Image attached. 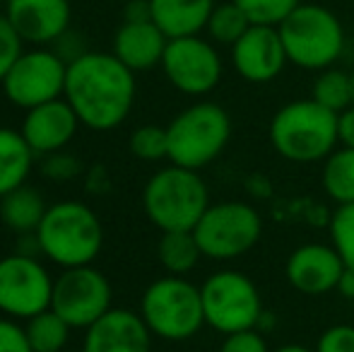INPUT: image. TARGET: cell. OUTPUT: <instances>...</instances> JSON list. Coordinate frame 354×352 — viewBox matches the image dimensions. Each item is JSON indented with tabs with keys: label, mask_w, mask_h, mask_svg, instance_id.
<instances>
[{
	"label": "cell",
	"mask_w": 354,
	"mask_h": 352,
	"mask_svg": "<svg viewBox=\"0 0 354 352\" xmlns=\"http://www.w3.org/2000/svg\"><path fill=\"white\" fill-rule=\"evenodd\" d=\"M136 73L113 53L87 51L68 63L66 102L89 131L106 133L126 123L136 104Z\"/></svg>",
	"instance_id": "cell-1"
},
{
	"label": "cell",
	"mask_w": 354,
	"mask_h": 352,
	"mask_svg": "<svg viewBox=\"0 0 354 352\" xmlns=\"http://www.w3.org/2000/svg\"><path fill=\"white\" fill-rule=\"evenodd\" d=\"M41 256L61 268L92 266L104 246L99 215L82 201H61L48 205L37 230Z\"/></svg>",
	"instance_id": "cell-2"
},
{
	"label": "cell",
	"mask_w": 354,
	"mask_h": 352,
	"mask_svg": "<svg viewBox=\"0 0 354 352\" xmlns=\"http://www.w3.org/2000/svg\"><path fill=\"white\" fill-rule=\"evenodd\" d=\"M272 150L287 162H323L337 147V113L313 99L284 104L268 128Z\"/></svg>",
	"instance_id": "cell-3"
},
{
	"label": "cell",
	"mask_w": 354,
	"mask_h": 352,
	"mask_svg": "<svg viewBox=\"0 0 354 352\" xmlns=\"http://www.w3.org/2000/svg\"><path fill=\"white\" fill-rule=\"evenodd\" d=\"M207 207L210 191L196 169L169 165L154 172L142 188V210L159 232H193Z\"/></svg>",
	"instance_id": "cell-4"
},
{
	"label": "cell",
	"mask_w": 354,
	"mask_h": 352,
	"mask_svg": "<svg viewBox=\"0 0 354 352\" xmlns=\"http://www.w3.org/2000/svg\"><path fill=\"white\" fill-rule=\"evenodd\" d=\"M280 37L289 63L301 71H326L345 51V27L333 10L301 3L280 24Z\"/></svg>",
	"instance_id": "cell-5"
},
{
	"label": "cell",
	"mask_w": 354,
	"mask_h": 352,
	"mask_svg": "<svg viewBox=\"0 0 354 352\" xmlns=\"http://www.w3.org/2000/svg\"><path fill=\"white\" fill-rule=\"evenodd\" d=\"M140 316L154 338L183 343L205 326L201 287L181 275L157 277L140 297Z\"/></svg>",
	"instance_id": "cell-6"
},
{
	"label": "cell",
	"mask_w": 354,
	"mask_h": 352,
	"mask_svg": "<svg viewBox=\"0 0 354 352\" xmlns=\"http://www.w3.org/2000/svg\"><path fill=\"white\" fill-rule=\"evenodd\" d=\"M169 162L201 172L212 165L232 140V116L214 102L186 106L167 126Z\"/></svg>",
	"instance_id": "cell-7"
},
{
	"label": "cell",
	"mask_w": 354,
	"mask_h": 352,
	"mask_svg": "<svg viewBox=\"0 0 354 352\" xmlns=\"http://www.w3.org/2000/svg\"><path fill=\"white\" fill-rule=\"evenodd\" d=\"M205 326L222 335L258 328L266 311L258 285L241 270L224 268L205 277L201 285Z\"/></svg>",
	"instance_id": "cell-8"
},
{
	"label": "cell",
	"mask_w": 354,
	"mask_h": 352,
	"mask_svg": "<svg viewBox=\"0 0 354 352\" xmlns=\"http://www.w3.org/2000/svg\"><path fill=\"white\" fill-rule=\"evenodd\" d=\"M203 259L234 261L261 241L263 220L261 212L243 201L210 203L198 225L193 227Z\"/></svg>",
	"instance_id": "cell-9"
},
{
	"label": "cell",
	"mask_w": 354,
	"mask_h": 352,
	"mask_svg": "<svg viewBox=\"0 0 354 352\" xmlns=\"http://www.w3.org/2000/svg\"><path fill=\"white\" fill-rule=\"evenodd\" d=\"M113 306V290L109 277L94 266L63 268L53 280L51 309L75 331H87Z\"/></svg>",
	"instance_id": "cell-10"
},
{
	"label": "cell",
	"mask_w": 354,
	"mask_h": 352,
	"mask_svg": "<svg viewBox=\"0 0 354 352\" xmlns=\"http://www.w3.org/2000/svg\"><path fill=\"white\" fill-rule=\"evenodd\" d=\"M66 77L68 63L53 48H32L22 51L0 87L10 104L29 111L39 104L61 99L66 92Z\"/></svg>",
	"instance_id": "cell-11"
},
{
	"label": "cell",
	"mask_w": 354,
	"mask_h": 352,
	"mask_svg": "<svg viewBox=\"0 0 354 352\" xmlns=\"http://www.w3.org/2000/svg\"><path fill=\"white\" fill-rule=\"evenodd\" d=\"M53 280L37 256L12 254L0 259V314L27 321L51 309Z\"/></svg>",
	"instance_id": "cell-12"
},
{
	"label": "cell",
	"mask_w": 354,
	"mask_h": 352,
	"mask_svg": "<svg viewBox=\"0 0 354 352\" xmlns=\"http://www.w3.org/2000/svg\"><path fill=\"white\" fill-rule=\"evenodd\" d=\"M162 71L174 89L188 97H203L219 85L224 66L212 41L196 34V37L169 39Z\"/></svg>",
	"instance_id": "cell-13"
},
{
	"label": "cell",
	"mask_w": 354,
	"mask_h": 352,
	"mask_svg": "<svg viewBox=\"0 0 354 352\" xmlns=\"http://www.w3.org/2000/svg\"><path fill=\"white\" fill-rule=\"evenodd\" d=\"M232 63L239 75L253 85L280 77L289 63L280 29L270 24H251L248 32L232 46Z\"/></svg>",
	"instance_id": "cell-14"
},
{
	"label": "cell",
	"mask_w": 354,
	"mask_h": 352,
	"mask_svg": "<svg viewBox=\"0 0 354 352\" xmlns=\"http://www.w3.org/2000/svg\"><path fill=\"white\" fill-rule=\"evenodd\" d=\"M345 268V261L335 246L311 241V244L297 246L289 254L284 263V277L292 290L308 297H321L335 290Z\"/></svg>",
	"instance_id": "cell-15"
},
{
	"label": "cell",
	"mask_w": 354,
	"mask_h": 352,
	"mask_svg": "<svg viewBox=\"0 0 354 352\" xmlns=\"http://www.w3.org/2000/svg\"><path fill=\"white\" fill-rule=\"evenodd\" d=\"M5 17L24 44H56L71 29V0H8Z\"/></svg>",
	"instance_id": "cell-16"
},
{
	"label": "cell",
	"mask_w": 354,
	"mask_h": 352,
	"mask_svg": "<svg viewBox=\"0 0 354 352\" xmlns=\"http://www.w3.org/2000/svg\"><path fill=\"white\" fill-rule=\"evenodd\" d=\"M152 338L140 311L111 306L84 331L82 352H152Z\"/></svg>",
	"instance_id": "cell-17"
},
{
	"label": "cell",
	"mask_w": 354,
	"mask_h": 352,
	"mask_svg": "<svg viewBox=\"0 0 354 352\" xmlns=\"http://www.w3.org/2000/svg\"><path fill=\"white\" fill-rule=\"evenodd\" d=\"M80 126L82 123H80L77 113L66 102V97H61L29 109L24 113L19 133L24 136L27 145L34 150V155L44 157V155H51V152L66 150Z\"/></svg>",
	"instance_id": "cell-18"
},
{
	"label": "cell",
	"mask_w": 354,
	"mask_h": 352,
	"mask_svg": "<svg viewBox=\"0 0 354 352\" xmlns=\"http://www.w3.org/2000/svg\"><path fill=\"white\" fill-rule=\"evenodd\" d=\"M169 37L152 22H123L113 37V56L133 73H145L162 66Z\"/></svg>",
	"instance_id": "cell-19"
},
{
	"label": "cell",
	"mask_w": 354,
	"mask_h": 352,
	"mask_svg": "<svg viewBox=\"0 0 354 352\" xmlns=\"http://www.w3.org/2000/svg\"><path fill=\"white\" fill-rule=\"evenodd\" d=\"M152 22L169 39L196 37L207 27L214 0H149Z\"/></svg>",
	"instance_id": "cell-20"
},
{
	"label": "cell",
	"mask_w": 354,
	"mask_h": 352,
	"mask_svg": "<svg viewBox=\"0 0 354 352\" xmlns=\"http://www.w3.org/2000/svg\"><path fill=\"white\" fill-rule=\"evenodd\" d=\"M48 205L41 191L32 186H19L0 198V220L15 234H34L46 215Z\"/></svg>",
	"instance_id": "cell-21"
},
{
	"label": "cell",
	"mask_w": 354,
	"mask_h": 352,
	"mask_svg": "<svg viewBox=\"0 0 354 352\" xmlns=\"http://www.w3.org/2000/svg\"><path fill=\"white\" fill-rule=\"evenodd\" d=\"M34 167V150L15 128L0 126V198L24 186Z\"/></svg>",
	"instance_id": "cell-22"
},
{
	"label": "cell",
	"mask_w": 354,
	"mask_h": 352,
	"mask_svg": "<svg viewBox=\"0 0 354 352\" xmlns=\"http://www.w3.org/2000/svg\"><path fill=\"white\" fill-rule=\"evenodd\" d=\"M157 259L167 275H188L198 268L203 251L196 241V234L188 230L181 232H162L157 244Z\"/></svg>",
	"instance_id": "cell-23"
},
{
	"label": "cell",
	"mask_w": 354,
	"mask_h": 352,
	"mask_svg": "<svg viewBox=\"0 0 354 352\" xmlns=\"http://www.w3.org/2000/svg\"><path fill=\"white\" fill-rule=\"evenodd\" d=\"M321 186L326 196L335 205H350L354 203V150L337 145L330 155L323 160Z\"/></svg>",
	"instance_id": "cell-24"
},
{
	"label": "cell",
	"mask_w": 354,
	"mask_h": 352,
	"mask_svg": "<svg viewBox=\"0 0 354 352\" xmlns=\"http://www.w3.org/2000/svg\"><path fill=\"white\" fill-rule=\"evenodd\" d=\"M71 326L66 319L56 314L53 309H46L41 314L32 316L24 324V333L34 352H61L68 348L71 340Z\"/></svg>",
	"instance_id": "cell-25"
},
{
	"label": "cell",
	"mask_w": 354,
	"mask_h": 352,
	"mask_svg": "<svg viewBox=\"0 0 354 352\" xmlns=\"http://www.w3.org/2000/svg\"><path fill=\"white\" fill-rule=\"evenodd\" d=\"M311 99L333 113L345 111L347 106H352L350 73L337 71V68H326V71H321L316 80H313Z\"/></svg>",
	"instance_id": "cell-26"
},
{
	"label": "cell",
	"mask_w": 354,
	"mask_h": 352,
	"mask_svg": "<svg viewBox=\"0 0 354 352\" xmlns=\"http://www.w3.org/2000/svg\"><path fill=\"white\" fill-rule=\"evenodd\" d=\"M251 19L248 15L239 8L234 0L229 3H222V5H214L210 19H207V34L214 44H224V46H234L243 34L248 32L251 27Z\"/></svg>",
	"instance_id": "cell-27"
},
{
	"label": "cell",
	"mask_w": 354,
	"mask_h": 352,
	"mask_svg": "<svg viewBox=\"0 0 354 352\" xmlns=\"http://www.w3.org/2000/svg\"><path fill=\"white\" fill-rule=\"evenodd\" d=\"M131 152L142 162L169 160V136L162 126H140L131 136Z\"/></svg>",
	"instance_id": "cell-28"
},
{
	"label": "cell",
	"mask_w": 354,
	"mask_h": 352,
	"mask_svg": "<svg viewBox=\"0 0 354 352\" xmlns=\"http://www.w3.org/2000/svg\"><path fill=\"white\" fill-rule=\"evenodd\" d=\"M330 244L337 249L347 268H354V203L337 205L330 217Z\"/></svg>",
	"instance_id": "cell-29"
},
{
	"label": "cell",
	"mask_w": 354,
	"mask_h": 352,
	"mask_svg": "<svg viewBox=\"0 0 354 352\" xmlns=\"http://www.w3.org/2000/svg\"><path fill=\"white\" fill-rule=\"evenodd\" d=\"M253 24H270L277 27L292 10L301 5V0H234Z\"/></svg>",
	"instance_id": "cell-30"
},
{
	"label": "cell",
	"mask_w": 354,
	"mask_h": 352,
	"mask_svg": "<svg viewBox=\"0 0 354 352\" xmlns=\"http://www.w3.org/2000/svg\"><path fill=\"white\" fill-rule=\"evenodd\" d=\"M41 174L44 178H48V181H53V183H68L82 174V162H80V157L73 155V152H66V150L51 152V155H44Z\"/></svg>",
	"instance_id": "cell-31"
},
{
	"label": "cell",
	"mask_w": 354,
	"mask_h": 352,
	"mask_svg": "<svg viewBox=\"0 0 354 352\" xmlns=\"http://www.w3.org/2000/svg\"><path fill=\"white\" fill-rule=\"evenodd\" d=\"M22 46H24L22 37L15 32L10 19L5 17V15H0V82L8 75L10 68L15 66V61L22 56V51H24Z\"/></svg>",
	"instance_id": "cell-32"
},
{
	"label": "cell",
	"mask_w": 354,
	"mask_h": 352,
	"mask_svg": "<svg viewBox=\"0 0 354 352\" xmlns=\"http://www.w3.org/2000/svg\"><path fill=\"white\" fill-rule=\"evenodd\" d=\"M219 352H272L266 340V333L258 328L239 331V333L224 335Z\"/></svg>",
	"instance_id": "cell-33"
},
{
	"label": "cell",
	"mask_w": 354,
	"mask_h": 352,
	"mask_svg": "<svg viewBox=\"0 0 354 352\" xmlns=\"http://www.w3.org/2000/svg\"><path fill=\"white\" fill-rule=\"evenodd\" d=\"M316 352H354V326L335 324L318 335Z\"/></svg>",
	"instance_id": "cell-34"
},
{
	"label": "cell",
	"mask_w": 354,
	"mask_h": 352,
	"mask_svg": "<svg viewBox=\"0 0 354 352\" xmlns=\"http://www.w3.org/2000/svg\"><path fill=\"white\" fill-rule=\"evenodd\" d=\"M0 352H34L24 333V326L8 316H0Z\"/></svg>",
	"instance_id": "cell-35"
},
{
	"label": "cell",
	"mask_w": 354,
	"mask_h": 352,
	"mask_svg": "<svg viewBox=\"0 0 354 352\" xmlns=\"http://www.w3.org/2000/svg\"><path fill=\"white\" fill-rule=\"evenodd\" d=\"M53 51L58 53V56L63 58L66 63H73V61H77L80 56H84L87 53V48H84V39H82V34H77V32H71L68 29L66 34H63L61 39H58L56 44H53Z\"/></svg>",
	"instance_id": "cell-36"
},
{
	"label": "cell",
	"mask_w": 354,
	"mask_h": 352,
	"mask_svg": "<svg viewBox=\"0 0 354 352\" xmlns=\"http://www.w3.org/2000/svg\"><path fill=\"white\" fill-rule=\"evenodd\" d=\"M84 191L89 196H104L111 191V174L104 165H92L84 174Z\"/></svg>",
	"instance_id": "cell-37"
},
{
	"label": "cell",
	"mask_w": 354,
	"mask_h": 352,
	"mask_svg": "<svg viewBox=\"0 0 354 352\" xmlns=\"http://www.w3.org/2000/svg\"><path fill=\"white\" fill-rule=\"evenodd\" d=\"M337 145L354 150V104L337 113Z\"/></svg>",
	"instance_id": "cell-38"
},
{
	"label": "cell",
	"mask_w": 354,
	"mask_h": 352,
	"mask_svg": "<svg viewBox=\"0 0 354 352\" xmlns=\"http://www.w3.org/2000/svg\"><path fill=\"white\" fill-rule=\"evenodd\" d=\"M152 19L149 0H126L123 3V22H147Z\"/></svg>",
	"instance_id": "cell-39"
},
{
	"label": "cell",
	"mask_w": 354,
	"mask_h": 352,
	"mask_svg": "<svg viewBox=\"0 0 354 352\" xmlns=\"http://www.w3.org/2000/svg\"><path fill=\"white\" fill-rule=\"evenodd\" d=\"M335 292L345 299L354 302V268H345L340 275V282H337Z\"/></svg>",
	"instance_id": "cell-40"
},
{
	"label": "cell",
	"mask_w": 354,
	"mask_h": 352,
	"mask_svg": "<svg viewBox=\"0 0 354 352\" xmlns=\"http://www.w3.org/2000/svg\"><path fill=\"white\" fill-rule=\"evenodd\" d=\"M272 352H316V350L306 348V345H299V343H287V345H280V348H275Z\"/></svg>",
	"instance_id": "cell-41"
},
{
	"label": "cell",
	"mask_w": 354,
	"mask_h": 352,
	"mask_svg": "<svg viewBox=\"0 0 354 352\" xmlns=\"http://www.w3.org/2000/svg\"><path fill=\"white\" fill-rule=\"evenodd\" d=\"M350 80H352V104H354V71L350 73Z\"/></svg>",
	"instance_id": "cell-42"
},
{
	"label": "cell",
	"mask_w": 354,
	"mask_h": 352,
	"mask_svg": "<svg viewBox=\"0 0 354 352\" xmlns=\"http://www.w3.org/2000/svg\"><path fill=\"white\" fill-rule=\"evenodd\" d=\"M61 352H82V350H71V348H66V350H61Z\"/></svg>",
	"instance_id": "cell-43"
},
{
	"label": "cell",
	"mask_w": 354,
	"mask_h": 352,
	"mask_svg": "<svg viewBox=\"0 0 354 352\" xmlns=\"http://www.w3.org/2000/svg\"><path fill=\"white\" fill-rule=\"evenodd\" d=\"M123 3H126V0H123Z\"/></svg>",
	"instance_id": "cell-44"
}]
</instances>
